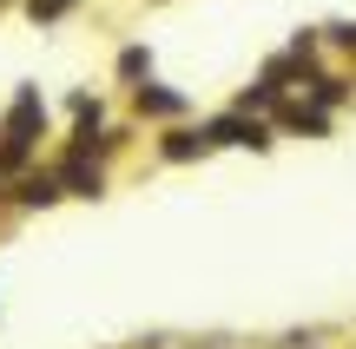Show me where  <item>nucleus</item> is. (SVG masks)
<instances>
[{
  "label": "nucleus",
  "mask_w": 356,
  "mask_h": 349,
  "mask_svg": "<svg viewBox=\"0 0 356 349\" xmlns=\"http://www.w3.org/2000/svg\"><path fill=\"white\" fill-rule=\"evenodd\" d=\"M66 7H73V0H26V13H33V20H60Z\"/></svg>",
  "instance_id": "3"
},
{
  "label": "nucleus",
  "mask_w": 356,
  "mask_h": 349,
  "mask_svg": "<svg viewBox=\"0 0 356 349\" xmlns=\"http://www.w3.org/2000/svg\"><path fill=\"white\" fill-rule=\"evenodd\" d=\"M60 198V178L53 171H26L20 185H13V205H53Z\"/></svg>",
  "instance_id": "1"
},
{
  "label": "nucleus",
  "mask_w": 356,
  "mask_h": 349,
  "mask_svg": "<svg viewBox=\"0 0 356 349\" xmlns=\"http://www.w3.org/2000/svg\"><path fill=\"white\" fill-rule=\"evenodd\" d=\"M178 105H185V99H172V92H145V86H139V112H178Z\"/></svg>",
  "instance_id": "2"
}]
</instances>
